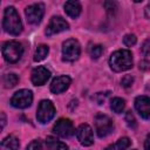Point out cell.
Segmentation results:
<instances>
[{"mask_svg": "<svg viewBox=\"0 0 150 150\" xmlns=\"http://www.w3.org/2000/svg\"><path fill=\"white\" fill-rule=\"evenodd\" d=\"M2 27L7 33H9L12 35H19L22 32L21 19H20V16H19V14L14 7L9 6L5 9Z\"/></svg>", "mask_w": 150, "mask_h": 150, "instance_id": "cell-1", "label": "cell"}, {"mask_svg": "<svg viewBox=\"0 0 150 150\" xmlns=\"http://www.w3.org/2000/svg\"><path fill=\"white\" fill-rule=\"evenodd\" d=\"M110 68L114 71H124L132 67V54L130 50L120 49L111 54L109 60Z\"/></svg>", "mask_w": 150, "mask_h": 150, "instance_id": "cell-2", "label": "cell"}, {"mask_svg": "<svg viewBox=\"0 0 150 150\" xmlns=\"http://www.w3.org/2000/svg\"><path fill=\"white\" fill-rule=\"evenodd\" d=\"M23 54V47L18 41H8L2 46V55L9 63L18 62Z\"/></svg>", "mask_w": 150, "mask_h": 150, "instance_id": "cell-3", "label": "cell"}, {"mask_svg": "<svg viewBox=\"0 0 150 150\" xmlns=\"http://www.w3.org/2000/svg\"><path fill=\"white\" fill-rule=\"evenodd\" d=\"M95 129L97 136L103 138L111 134V131L114 130V123L109 116L104 114H98L95 117Z\"/></svg>", "mask_w": 150, "mask_h": 150, "instance_id": "cell-4", "label": "cell"}, {"mask_svg": "<svg viewBox=\"0 0 150 150\" xmlns=\"http://www.w3.org/2000/svg\"><path fill=\"white\" fill-rule=\"evenodd\" d=\"M81 53V47L77 40L68 39L62 45V55L66 61H75Z\"/></svg>", "mask_w": 150, "mask_h": 150, "instance_id": "cell-5", "label": "cell"}, {"mask_svg": "<svg viewBox=\"0 0 150 150\" xmlns=\"http://www.w3.org/2000/svg\"><path fill=\"white\" fill-rule=\"evenodd\" d=\"M32 102H33V94L28 89H21L16 91L11 98V104L19 109L28 108L32 104Z\"/></svg>", "mask_w": 150, "mask_h": 150, "instance_id": "cell-6", "label": "cell"}, {"mask_svg": "<svg viewBox=\"0 0 150 150\" xmlns=\"http://www.w3.org/2000/svg\"><path fill=\"white\" fill-rule=\"evenodd\" d=\"M55 115V107L54 104L48 101V100H43L40 102L39 107H38V112H36V118L40 123L45 124L48 123Z\"/></svg>", "mask_w": 150, "mask_h": 150, "instance_id": "cell-7", "label": "cell"}, {"mask_svg": "<svg viewBox=\"0 0 150 150\" xmlns=\"http://www.w3.org/2000/svg\"><path fill=\"white\" fill-rule=\"evenodd\" d=\"M25 14L27 18V21L32 25H38L41 22L43 14H45V6L43 4H33L29 5L25 9Z\"/></svg>", "mask_w": 150, "mask_h": 150, "instance_id": "cell-8", "label": "cell"}, {"mask_svg": "<svg viewBox=\"0 0 150 150\" xmlns=\"http://www.w3.org/2000/svg\"><path fill=\"white\" fill-rule=\"evenodd\" d=\"M54 134H56L60 137H70L74 134V125L73 122L68 118H60L53 127Z\"/></svg>", "mask_w": 150, "mask_h": 150, "instance_id": "cell-9", "label": "cell"}, {"mask_svg": "<svg viewBox=\"0 0 150 150\" xmlns=\"http://www.w3.org/2000/svg\"><path fill=\"white\" fill-rule=\"evenodd\" d=\"M69 28V25L68 22L61 18V16H53L47 26V29H46V34L48 36L50 35H54V34H57V33H61L63 30H67Z\"/></svg>", "mask_w": 150, "mask_h": 150, "instance_id": "cell-10", "label": "cell"}, {"mask_svg": "<svg viewBox=\"0 0 150 150\" xmlns=\"http://www.w3.org/2000/svg\"><path fill=\"white\" fill-rule=\"evenodd\" d=\"M76 137L80 141V143L84 146H89L94 143V136H93V129L88 124H81L76 130Z\"/></svg>", "mask_w": 150, "mask_h": 150, "instance_id": "cell-11", "label": "cell"}, {"mask_svg": "<svg viewBox=\"0 0 150 150\" xmlns=\"http://www.w3.org/2000/svg\"><path fill=\"white\" fill-rule=\"evenodd\" d=\"M135 109L143 118L150 117V97L148 96H137L135 100Z\"/></svg>", "mask_w": 150, "mask_h": 150, "instance_id": "cell-12", "label": "cell"}, {"mask_svg": "<svg viewBox=\"0 0 150 150\" xmlns=\"http://www.w3.org/2000/svg\"><path fill=\"white\" fill-rule=\"evenodd\" d=\"M50 77V71L42 67V66H39L36 68L33 69L32 71V82L34 86H42L47 82V80Z\"/></svg>", "mask_w": 150, "mask_h": 150, "instance_id": "cell-13", "label": "cell"}, {"mask_svg": "<svg viewBox=\"0 0 150 150\" xmlns=\"http://www.w3.org/2000/svg\"><path fill=\"white\" fill-rule=\"evenodd\" d=\"M70 77L67 76V75H61V76H57L55 77L52 83H50V91L54 93V94H60V93H63L66 89H68V87L70 86Z\"/></svg>", "mask_w": 150, "mask_h": 150, "instance_id": "cell-14", "label": "cell"}, {"mask_svg": "<svg viewBox=\"0 0 150 150\" xmlns=\"http://www.w3.org/2000/svg\"><path fill=\"white\" fill-rule=\"evenodd\" d=\"M81 9H82L81 8V4L79 1H67L64 4V11H66V13L70 18H73V19L77 18L80 15Z\"/></svg>", "mask_w": 150, "mask_h": 150, "instance_id": "cell-15", "label": "cell"}, {"mask_svg": "<svg viewBox=\"0 0 150 150\" xmlns=\"http://www.w3.org/2000/svg\"><path fill=\"white\" fill-rule=\"evenodd\" d=\"M19 139L14 136H8L1 142L0 150H18L19 149Z\"/></svg>", "mask_w": 150, "mask_h": 150, "instance_id": "cell-16", "label": "cell"}, {"mask_svg": "<svg viewBox=\"0 0 150 150\" xmlns=\"http://www.w3.org/2000/svg\"><path fill=\"white\" fill-rule=\"evenodd\" d=\"M46 144L48 150H68V145L59 139H56L55 137H47L46 139Z\"/></svg>", "mask_w": 150, "mask_h": 150, "instance_id": "cell-17", "label": "cell"}, {"mask_svg": "<svg viewBox=\"0 0 150 150\" xmlns=\"http://www.w3.org/2000/svg\"><path fill=\"white\" fill-rule=\"evenodd\" d=\"M130 139L128 138V137H122V138H120L115 144H111V145H109L105 150H125L129 145H130Z\"/></svg>", "mask_w": 150, "mask_h": 150, "instance_id": "cell-18", "label": "cell"}, {"mask_svg": "<svg viewBox=\"0 0 150 150\" xmlns=\"http://www.w3.org/2000/svg\"><path fill=\"white\" fill-rule=\"evenodd\" d=\"M48 52H49L48 46H46V45H40V46H38V48H36V50H35V54H34V61H35V62L42 61V60L46 59V56L48 55Z\"/></svg>", "mask_w": 150, "mask_h": 150, "instance_id": "cell-19", "label": "cell"}, {"mask_svg": "<svg viewBox=\"0 0 150 150\" xmlns=\"http://www.w3.org/2000/svg\"><path fill=\"white\" fill-rule=\"evenodd\" d=\"M111 110L116 114H121L123 110H124V107H125V101L123 98H120V97H115L111 100Z\"/></svg>", "mask_w": 150, "mask_h": 150, "instance_id": "cell-20", "label": "cell"}, {"mask_svg": "<svg viewBox=\"0 0 150 150\" xmlns=\"http://www.w3.org/2000/svg\"><path fill=\"white\" fill-rule=\"evenodd\" d=\"M19 81V77L16 74L14 73H11V74H6L2 79V82H4V86L5 88H13Z\"/></svg>", "mask_w": 150, "mask_h": 150, "instance_id": "cell-21", "label": "cell"}, {"mask_svg": "<svg viewBox=\"0 0 150 150\" xmlns=\"http://www.w3.org/2000/svg\"><path fill=\"white\" fill-rule=\"evenodd\" d=\"M103 53V47L100 46V45H94L89 48V54L91 56V59H98Z\"/></svg>", "mask_w": 150, "mask_h": 150, "instance_id": "cell-22", "label": "cell"}, {"mask_svg": "<svg viewBox=\"0 0 150 150\" xmlns=\"http://www.w3.org/2000/svg\"><path fill=\"white\" fill-rule=\"evenodd\" d=\"M124 120H125V122H127V124H128V127H129V128H131V129L136 128L137 123H136V120H135L134 115L131 114V111H128V112L125 114Z\"/></svg>", "mask_w": 150, "mask_h": 150, "instance_id": "cell-23", "label": "cell"}, {"mask_svg": "<svg viewBox=\"0 0 150 150\" xmlns=\"http://www.w3.org/2000/svg\"><path fill=\"white\" fill-rule=\"evenodd\" d=\"M136 41H137V39H136V36H135L134 34H127V35L123 38V43H124L127 47L134 46V45L136 43Z\"/></svg>", "mask_w": 150, "mask_h": 150, "instance_id": "cell-24", "label": "cell"}, {"mask_svg": "<svg viewBox=\"0 0 150 150\" xmlns=\"http://www.w3.org/2000/svg\"><path fill=\"white\" fill-rule=\"evenodd\" d=\"M132 82H134V77H132L131 75H125V76L122 79V81H121V83H122V86H123L124 88L130 87V86L132 84Z\"/></svg>", "mask_w": 150, "mask_h": 150, "instance_id": "cell-25", "label": "cell"}, {"mask_svg": "<svg viewBox=\"0 0 150 150\" xmlns=\"http://www.w3.org/2000/svg\"><path fill=\"white\" fill-rule=\"evenodd\" d=\"M108 96V94H104V93H97L93 98L97 102V104H102L104 101H105V97Z\"/></svg>", "mask_w": 150, "mask_h": 150, "instance_id": "cell-26", "label": "cell"}, {"mask_svg": "<svg viewBox=\"0 0 150 150\" xmlns=\"http://www.w3.org/2000/svg\"><path fill=\"white\" fill-rule=\"evenodd\" d=\"M27 150H41V142L39 139L30 142L27 146Z\"/></svg>", "mask_w": 150, "mask_h": 150, "instance_id": "cell-27", "label": "cell"}, {"mask_svg": "<svg viewBox=\"0 0 150 150\" xmlns=\"http://www.w3.org/2000/svg\"><path fill=\"white\" fill-rule=\"evenodd\" d=\"M142 52L145 55H150V40H145L142 46Z\"/></svg>", "mask_w": 150, "mask_h": 150, "instance_id": "cell-28", "label": "cell"}, {"mask_svg": "<svg viewBox=\"0 0 150 150\" xmlns=\"http://www.w3.org/2000/svg\"><path fill=\"white\" fill-rule=\"evenodd\" d=\"M144 149L145 150H150V135H148L145 142H144Z\"/></svg>", "mask_w": 150, "mask_h": 150, "instance_id": "cell-29", "label": "cell"}, {"mask_svg": "<svg viewBox=\"0 0 150 150\" xmlns=\"http://www.w3.org/2000/svg\"><path fill=\"white\" fill-rule=\"evenodd\" d=\"M144 13H145V16H146L148 19H150V2H149V4H148V6L145 7Z\"/></svg>", "mask_w": 150, "mask_h": 150, "instance_id": "cell-30", "label": "cell"}, {"mask_svg": "<svg viewBox=\"0 0 150 150\" xmlns=\"http://www.w3.org/2000/svg\"><path fill=\"white\" fill-rule=\"evenodd\" d=\"M6 124V117H5V114L1 112V128H4Z\"/></svg>", "mask_w": 150, "mask_h": 150, "instance_id": "cell-31", "label": "cell"}]
</instances>
